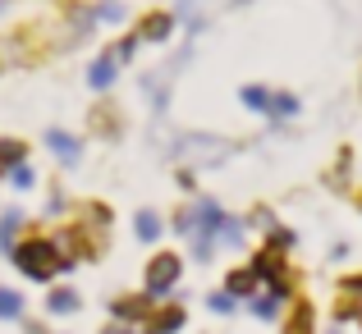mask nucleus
Returning a JSON list of instances; mask_svg holds the SVG:
<instances>
[{"label":"nucleus","instance_id":"obj_21","mask_svg":"<svg viewBox=\"0 0 362 334\" xmlns=\"http://www.w3.org/2000/svg\"><path fill=\"white\" fill-rule=\"evenodd\" d=\"M243 220H247V229H257V234H262V238H271L275 229L284 225V220H280V215H275V211H271V206H266V202L247 206V215H243Z\"/></svg>","mask_w":362,"mask_h":334},{"label":"nucleus","instance_id":"obj_39","mask_svg":"<svg viewBox=\"0 0 362 334\" xmlns=\"http://www.w3.org/2000/svg\"><path fill=\"white\" fill-rule=\"evenodd\" d=\"M358 330H362V321H358Z\"/></svg>","mask_w":362,"mask_h":334},{"label":"nucleus","instance_id":"obj_4","mask_svg":"<svg viewBox=\"0 0 362 334\" xmlns=\"http://www.w3.org/2000/svg\"><path fill=\"white\" fill-rule=\"evenodd\" d=\"M184 270H188V261L175 247H156V252L147 256V266H142V293H151V298H175L179 284H184Z\"/></svg>","mask_w":362,"mask_h":334},{"label":"nucleus","instance_id":"obj_10","mask_svg":"<svg viewBox=\"0 0 362 334\" xmlns=\"http://www.w3.org/2000/svg\"><path fill=\"white\" fill-rule=\"evenodd\" d=\"M83 311V293L74 284H46V298H42V316L46 321H60V316H78Z\"/></svg>","mask_w":362,"mask_h":334},{"label":"nucleus","instance_id":"obj_38","mask_svg":"<svg viewBox=\"0 0 362 334\" xmlns=\"http://www.w3.org/2000/svg\"><path fill=\"white\" fill-rule=\"evenodd\" d=\"M5 5H9V0H0V14H5Z\"/></svg>","mask_w":362,"mask_h":334},{"label":"nucleus","instance_id":"obj_23","mask_svg":"<svg viewBox=\"0 0 362 334\" xmlns=\"http://www.w3.org/2000/svg\"><path fill=\"white\" fill-rule=\"evenodd\" d=\"M28 156H33V151H28L23 138H0V179H5L18 160H28Z\"/></svg>","mask_w":362,"mask_h":334},{"label":"nucleus","instance_id":"obj_31","mask_svg":"<svg viewBox=\"0 0 362 334\" xmlns=\"http://www.w3.org/2000/svg\"><path fill=\"white\" fill-rule=\"evenodd\" d=\"M18 326H23V334H55V330H51V321H46V316H23Z\"/></svg>","mask_w":362,"mask_h":334},{"label":"nucleus","instance_id":"obj_18","mask_svg":"<svg viewBox=\"0 0 362 334\" xmlns=\"http://www.w3.org/2000/svg\"><path fill=\"white\" fill-rule=\"evenodd\" d=\"M284 307H289V302H284V298H275L271 289H257L252 298H247V311H252V316L262 321V326H275V321L284 316Z\"/></svg>","mask_w":362,"mask_h":334},{"label":"nucleus","instance_id":"obj_37","mask_svg":"<svg viewBox=\"0 0 362 334\" xmlns=\"http://www.w3.org/2000/svg\"><path fill=\"white\" fill-rule=\"evenodd\" d=\"M358 101H362V69H358Z\"/></svg>","mask_w":362,"mask_h":334},{"label":"nucleus","instance_id":"obj_33","mask_svg":"<svg viewBox=\"0 0 362 334\" xmlns=\"http://www.w3.org/2000/svg\"><path fill=\"white\" fill-rule=\"evenodd\" d=\"M97 334H138V326H119V321H106Z\"/></svg>","mask_w":362,"mask_h":334},{"label":"nucleus","instance_id":"obj_14","mask_svg":"<svg viewBox=\"0 0 362 334\" xmlns=\"http://www.w3.org/2000/svg\"><path fill=\"white\" fill-rule=\"evenodd\" d=\"M165 234H170V229H165V215H160L156 206H138V211H133V238H138V243H151V247H156Z\"/></svg>","mask_w":362,"mask_h":334},{"label":"nucleus","instance_id":"obj_34","mask_svg":"<svg viewBox=\"0 0 362 334\" xmlns=\"http://www.w3.org/2000/svg\"><path fill=\"white\" fill-rule=\"evenodd\" d=\"M326 334H349V326H335V321H330V330Z\"/></svg>","mask_w":362,"mask_h":334},{"label":"nucleus","instance_id":"obj_1","mask_svg":"<svg viewBox=\"0 0 362 334\" xmlns=\"http://www.w3.org/2000/svg\"><path fill=\"white\" fill-rule=\"evenodd\" d=\"M9 266H14L28 284H55L60 275H69V261L60 256L55 238L42 234V229H28V234L9 247Z\"/></svg>","mask_w":362,"mask_h":334},{"label":"nucleus","instance_id":"obj_12","mask_svg":"<svg viewBox=\"0 0 362 334\" xmlns=\"http://www.w3.org/2000/svg\"><path fill=\"white\" fill-rule=\"evenodd\" d=\"M74 215H78V220L88 225L97 238H106V243H110V229H115V211H110V206L101 202V197H88V202H74Z\"/></svg>","mask_w":362,"mask_h":334},{"label":"nucleus","instance_id":"obj_8","mask_svg":"<svg viewBox=\"0 0 362 334\" xmlns=\"http://www.w3.org/2000/svg\"><path fill=\"white\" fill-rule=\"evenodd\" d=\"M42 142H46V151L55 156V165H60V169H78L83 165V138H78V133L51 124V129L42 133Z\"/></svg>","mask_w":362,"mask_h":334},{"label":"nucleus","instance_id":"obj_30","mask_svg":"<svg viewBox=\"0 0 362 334\" xmlns=\"http://www.w3.org/2000/svg\"><path fill=\"white\" fill-rule=\"evenodd\" d=\"M335 293H344V298H354L358 307H362V270H349V275H339Z\"/></svg>","mask_w":362,"mask_h":334},{"label":"nucleus","instance_id":"obj_29","mask_svg":"<svg viewBox=\"0 0 362 334\" xmlns=\"http://www.w3.org/2000/svg\"><path fill=\"white\" fill-rule=\"evenodd\" d=\"M202 302H206V311H216V316H234V311H239V298H230L225 289H211Z\"/></svg>","mask_w":362,"mask_h":334},{"label":"nucleus","instance_id":"obj_3","mask_svg":"<svg viewBox=\"0 0 362 334\" xmlns=\"http://www.w3.org/2000/svg\"><path fill=\"white\" fill-rule=\"evenodd\" d=\"M51 238H55V247H60V256L69 261V270H78V266H92V261H101V256L110 252L106 238H97L88 225L78 220V215H69V220H55Z\"/></svg>","mask_w":362,"mask_h":334},{"label":"nucleus","instance_id":"obj_2","mask_svg":"<svg viewBox=\"0 0 362 334\" xmlns=\"http://www.w3.org/2000/svg\"><path fill=\"white\" fill-rule=\"evenodd\" d=\"M247 266H252V275L262 280V289H271L275 298H284V302L298 298V270H293V261H289L284 247H275V243L262 238V247H252Z\"/></svg>","mask_w":362,"mask_h":334},{"label":"nucleus","instance_id":"obj_7","mask_svg":"<svg viewBox=\"0 0 362 334\" xmlns=\"http://www.w3.org/2000/svg\"><path fill=\"white\" fill-rule=\"evenodd\" d=\"M160 298H151V293L133 289V293H115V298L106 302V316L119 321V326H142V321L151 316V307H156Z\"/></svg>","mask_w":362,"mask_h":334},{"label":"nucleus","instance_id":"obj_17","mask_svg":"<svg viewBox=\"0 0 362 334\" xmlns=\"http://www.w3.org/2000/svg\"><path fill=\"white\" fill-rule=\"evenodd\" d=\"M243 243H247V220L225 211L221 229H216V247H221V252H243Z\"/></svg>","mask_w":362,"mask_h":334},{"label":"nucleus","instance_id":"obj_32","mask_svg":"<svg viewBox=\"0 0 362 334\" xmlns=\"http://www.w3.org/2000/svg\"><path fill=\"white\" fill-rule=\"evenodd\" d=\"M175 179H179V188H184L188 197H197V174H193L188 165H179V169H175Z\"/></svg>","mask_w":362,"mask_h":334},{"label":"nucleus","instance_id":"obj_6","mask_svg":"<svg viewBox=\"0 0 362 334\" xmlns=\"http://www.w3.org/2000/svg\"><path fill=\"white\" fill-rule=\"evenodd\" d=\"M133 32H138L142 46H165V42H175L179 18H175V9H142L133 18Z\"/></svg>","mask_w":362,"mask_h":334},{"label":"nucleus","instance_id":"obj_35","mask_svg":"<svg viewBox=\"0 0 362 334\" xmlns=\"http://www.w3.org/2000/svg\"><path fill=\"white\" fill-rule=\"evenodd\" d=\"M354 202H358V211H362V188H354Z\"/></svg>","mask_w":362,"mask_h":334},{"label":"nucleus","instance_id":"obj_15","mask_svg":"<svg viewBox=\"0 0 362 334\" xmlns=\"http://www.w3.org/2000/svg\"><path fill=\"white\" fill-rule=\"evenodd\" d=\"M28 229H33V220H28L23 206H5V211H0V252L9 256V247H14Z\"/></svg>","mask_w":362,"mask_h":334},{"label":"nucleus","instance_id":"obj_24","mask_svg":"<svg viewBox=\"0 0 362 334\" xmlns=\"http://www.w3.org/2000/svg\"><path fill=\"white\" fill-rule=\"evenodd\" d=\"M106 51L115 55V64H119V69H124V64H133V60H138L142 42H138V32H133V28H129V32H124V37H115V42L106 46Z\"/></svg>","mask_w":362,"mask_h":334},{"label":"nucleus","instance_id":"obj_13","mask_svg":"<svg viewBox=\"0 0 362 334\" xmlns=\"http://www.w3.org/2000/svg\"><path fill=\"white\" fill-rule=\"evenodd\" d=\"M115 83H119V64H115V55H110L106 46H101V51L88 60V88L97 92V97H106V92L115 88Z\"/></svg>","mask_w":362,"mask_h":334},{"label":"nucleus","instance_id":"obj_28","mask_svg":"<svg viewBox=\"0 0 362 334\" xmlns=\"http://www.w3.org/2000/svg\"><path fill=\"white\" fill-rule=\"evenodd\" d=\"M69 193H64V188L60 184H51V188H46V220H60V215H69Z\"/></svg>","mask_w":362,"mask_h":334},{"label":"nucleus","instance_id":"obj_36","mask_svg":"<svg viewBox=\"0 0 362 334\" xmlns=\"http://www.w3.org/2000/svg\"><path fill=\"white\" fill-rule=\"evenodd\" d=\"M225 5H230V9H239V5H247V0H225Z\"/></svg>","mask_w":362,"mask_h":334},{"label":"nucleus","instance_id":"obj_20","mask_svg":"<svg viewBox=\"0 0 362 334\" xmlns=\"http://www.w3.org/2000/svg\"><path fill=\"white\" fill-rule=\"evenodd\" d=\"M23 316H28L23 289H14V284H0V321H23Z\"/></svg>","mask_w":362,"mask_h":334},{"label":"nucleus","instance_id":"obj_5","mask_svg":"<svg viewBox=\"0 0 362 334\" xmlns=\"http://www.w3.org/2000/svg\"><path fill=\"white\" fill-rule=\"evenodd\" d=\"M88 133H92L97 142H119L124 133H129V114H124V106L110 97V92L88 110Z\"/></svg>","mask_w":362,"mask_h":334},{"label":"nucleus","instance_id":"obj_11","mask_svg":"<svg viewBox=\"0 0 362 334\" xmlns=\"http://www.w3.org/2000/svg\"><path fill=\"white\" fill-rule=\"evenodd\" d=\"M280 334H317V302L298 293L280 316Z\"/></svg>","mask_w":362,"mask_h":334},{"label":"nucleus","instance_id":"obj_25","mask_svg":"<svg viewBox=\"0 0 362 334\" xmlns=\"http://www.w3.org/2000/svg\"><path fill=\"white\" fill-rule=\"evenodd\" d=\"M129 23V5L124 0H97V28H119Z\"/></svg>","mask_w":362,"mask_h":334},{"label":"nucleus","instance_id":"obj_26","mask_svg":"<svg viewBox=\"0 0 362 334\" xmlns=\"http://www.w3.org/2000/svg\"><path fill=\"white\" fill-rule=\"evenodd\" d=\"M5 184L14 188V193H33V188L42 184V179H37L33 160H18V165H14V169H9V174H5Z\"/></svg>","mask_w":362,"mask_h":334},{"label":"nucleus","instance_id":"obj_27","mask_svg":"<svg viewBox=\"0 0 362 334\" xmlns=\"http://www.w3.org/2000/svg\"><path fill=\"white\" fill-rule=\"evenodd\" d=\"M354 147H339V160H335V169L326 174V184L330 188H349V174H354Z\"/></svg>","mask_w":362,"mask_h":334},{"label":"nucleus","instance_id":"obj_22","mask_svg":"<svg viewBox=\"0 0 362 334\" xmlns=\"http://www.w3.org/2000/svg\"><path fill=\"white\" fill-rule=\"evenodd\" d=\"M239 106L252 110V114H266V106H271V88H266V83H243L239 88Z\"/></svg>","mask_w":362,"mask_h":334},{"label":"nucleus","instance_id":"obj_19","mask_svg":"<svg viewBox=\"0 0 362 334\" xmlns=\"http://www.w3.org/2000/svg\"><path fill=\"white\" fill-rule=\"evenodd\" d=\"M298 110H303V101L298 97H293V92H275L271 88V106H266V119H271V124H284V119H298Z\"/></svg>","mask_w":362,"mask_h":334},{"label":"nucleus","instance_id":"obj_9","mask_svg":"<svg viewBox=\"0 0 362 334\" xmlns=\"http://www.w3.org/2000/svg\"><path fill=\"white\" fill-rule=\"evenodd\" d=\"M184 326H188V307L179 302V293H175V302L160 298L156 307H151V316L138 326V334H179Z\"/></svg>","mask_w":362,"mask_h":334},{"label":"nucleus","instance_id":"obj_16","mask_svg":"<svg viewBox=\"0 0 362 334\" xmlns=\"http://www.w3.org/2000/svg\"><path fill=\"white\" fill-rule=\"evenodd\" d=\"M221 289L230 293V298L247 302V298H252L257 289H262V280H257V275H252V266L243 261V266H230V270H225V284H221Z\"/></svg>","mask_w":362,"mask_h":334}]
</instances>
